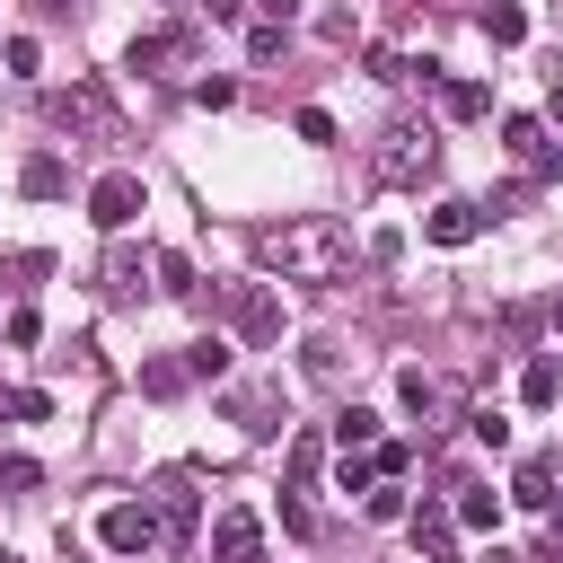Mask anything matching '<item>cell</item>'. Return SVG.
I'll return each instance as SVG.
<instances>
[{
    "label": "cell",
    "instance_id": "cell-1",
    "mask_svg": "<svg viewBox=\"0 0 563 563\" xmlns=\"http://www.w3.org/2000/svg\"><path fill=\"white\" fill-rule=\"evenodd\" d=\"M255 255H264L273 273H290V282H334V273H352V238H343L325 211H299V220L264 229Z\"/></svg>",
    "mask_w": 563,
    "mask_h": 563
},
{
    "label": "cell",
    "instance_id": "cell-2",
    "mask_svg": "<svg viewBox=\"0 0 563 563\" xmlns=\"http://www.w3.org/2000/svg\"><path fill=\"white\" fill-rule=\"evenodd\" d=\"M431 167H440V132H431V123L405 114V123L378 132V176H387V185H422Z\"/></svg>",
    "mask_w": 563,
    "mask_h": 563
},
{
    "label": "cell",
    "instance_id": "cell-3",
    "mask_svg": "<svg viewBox=\"0 0 563 563\" xmlns=\"http://www.w3.org/2000/svg\"><path fill=\"white\" fill-rule=\"evenodd\" d=\"M141 211H150V194H141V176H132V167H114V176H97V185H88V220H97V229H132Z\"/></svg>",
    "mask_w": 563,
    "mask_h": 563
},
{
    "label": "cell",
    "instance_id": "cell-4",
    "mask_svg": "<svg viewBox=\"0 0 563 563\" xmlns=\"http://www.w3.org/2000/svg\"><path fill=\"white\" fill-rule=\"evenodd\" d=\"M211 563H264V519H255L246 501H229V510L211 519Z\"/></svg>",
    "mask_w": 563,
    "mask_h": 563
},
{
    "label": "cell",
    "instance_id": "cell-5",
    "mask_svg": "<svg viewBox=\"0 0 563 563\" xmlns=\"http://www.w3.org/2000/svg\"><path fill=\"white\" fill-rule=\"evenodd\" d=\"M97 537H106L114 554H150V545H158V510H150V501H114V510L97 519Z\"/></svg>",
    "mask_w": 563,
    "mask_h": 563
},
{
    "label": "cell",
    "instance_id": "cell-6",
    "mask_svg": "<svg viewBox=\"0 0 563 563\" xmlns=\"http://www.w3.org/2000/svg\"><path fill=\"white\" fill-rule=\"evenodd\" d=\"M123 62H132V70H185V62H194V35H185V26H150V35H132Z\"/></svg>",
    "mask_w": 563,
    "mask_h": 563
},
{
    "label": "cell",
    "instance_id": "cell-7",
    "mask_svg": "<svg viewBox=\"0 0 563 563\" xmlns=\"http://www.w3.org/2000/svg\"><path fill=\"white\" fill-rule=\"evenodd\" d=\"M422 238H431V246H475V238H484V211H475V202H431V211H422Z\"/></svg>",
    "mask_w": 563,
    "mask_h": 563
},
{
    "label": "cell",
    "instance_id": "cell-8",
    "mask_svg": "<svg viewBox=\"0 0 563 563\" xmlns=\"http://www.w3.org/2000/svg\"><path fill=\"white\" fill-rule=\"evenodd\" d=\"M519 396L545 413V405H563V352H537L528 369H519Z\"/></svg>",
    "mask_w": 563,
    "mask_h": 563
},
{
    "label": "cell",
    "instance_id": "cell-9",
    "mask_svg": "<svg viewBox=\"0 0 563 563\" xmlns=\"http://www.w3.org/2000/svg\"><path fill=\"white\" fill-rule=\"evenodd\" d=\"M396 405H405V413H422V422H431V413H449V387H440V378H431V369H396Z\"/></svg>",
    "mask_w": 563,
    "mask_h": 563
},
{
    "label": "cell",
    "instance_id": "cell-10",
    "mask_svg": "<svg viewBox=\"0 0 563 563\" xmlns=\"http://www.w3.org/2000/svg\"><path fill=\"white\" fill-rule=\"evenodd\" d=\"M501 510H510V501H501V493H493V484H466V493H457V510H449V519H457V528H475V537H493V528H501Z\"/></svg>",
    "mask_w": 563,
    "mask_h": 563
},
{
    "label": "cell",
    "instance_id": "cell-11",
    "mask_svg": "<svg viewBox=\"0 0 563 563\" xmlns=\"http://www.w3.org/2000/svg\"><path fill=\"white\" fill-rule=\"evenodd\" d=\"M501 141H510V158L554 167V158H545V114H501Z\"/></svg>",
    "mask_w": 563,
    "mask_h": 563
},
{
    "label": "cell",
    "instance_id": "cell-12",
    "mask_svg": "<svg viewBox=\"0 0 563 563\" xmlns=\"http://www.w3.org/2000/svg\"><path fill=\"white\" fill-rule=\"evenodd\" d=\"M18 194H35V202H53V194H70V167H62L53 150H35V158L18 167Z\"/></svg>",
    "mask_w": 563,
    "mask_h": 563
},
{
    "label": "cell",
    "instance_id": "cell-13",
    "mask_svg": "<svg viewBox=\"0 0 563 563\" xmlns=\"http://www.w3.org/2000/svg\"><path fill=\"white\" fill-rule=\"evenodd\" d=\"M413 545H422L431 563H449V545H457V519H449L440 501H422V510H413Z\"/></svg>",
    "mask_w": 563,
    "mask_h": 563
},
{
    "label": "cell",
    "instance_id": "cell-14",
    "mask_svg": "<svg viewBox=\"0 0 563 563\" xmlns=\"http://www.w3.org/2000/svg\"><path fill=\"white\" fill-rule=\"evenodd\" d=\"M238 334H246V343H273V334H282V299H273V290H246V308H238Z\"/></svg>",
    "mask_w": 563,
    "mask_h": 563
},
{
    "label": "cell",
    "instance_id": "cell-15",
    "mask_svg": "<svg viewBox=\"0 0 563 563\" xmlns=\"http://www.w3.org/2000/svg\"><path fill=\"white\" fill-rule=\"evenodd\" d=\"M501 501H528V510H545V501H554V457H528V466L510 475V493H501Z\"/></svg>",
    "mask_w": 563,
    "mask_h": 563
},
{
    "label": "cell",
    "instance_id": "cell-16",
    "mask_svg": "<svg viewBox=\"0 0 563 563\" xmlns=\"http://www.w3.org/2000/svg\"><path fill=\"white\" fill-rule=\"evenodd\" d=\"M484 44H501V53L528 44V9H519V0H493V9H484Z\"/></svg>",
    "mask_w": 563,
    "mask_h": 563
},
{
    "label": "cell",
    "instance_id": "cell-17",
    "mask_svg": "<svg viewBox=\"0 0 563 563\" xmlns=\"http://www.w3.org/2000/svg\"><path fill=\"white\" fill-rule=\"evenodd\" d=\"M229 413H238L246 431H282V422H273V396H264V387H238V396H229Z\"/></svg>",
    "mask_w": 563,
    "mask_h": 563
},
{
    "label": "cell",
    "instance_id": "cell-18",
    "mask_svg": "<svg viewBox=\"0 0 563 563\" xmlns=\"http://www.w3.org/2000/svg\"><path fill=\"white\" fill-rule=\"evenodd\" d=\"M334 440H343V449H369V440H378V413H369V405H343V413H334Z\"/></svg>",
    "mask_w": 563,
    "mask_h": 563
},
{
    "label": "cell",
    "instance_id": "cell-19",
    "mask_svg": "<svg viewBox=\"0 0 563 563\" xmlns=\"http://www.w3.org/2000/svg\"><path fill=\"white\" fill-rule=\"evenodd\" d=\"M0 413H9V422H44L53 396H44V387H0Z\"/></svg>",
    "mask_w": 563,
    "mask_h": 563
},
{
    "label": "cell",
    "instance_id": "cell-20",
    "mask_svg": "<svg viewBox=\"0 0 563 563\" xmlns=\"http://www.w3.org/2000/svg\"><path fill=\"white\" fill-rule=\"evenodd\" d=\"M53 123H106V106H97L88 88H62V97H53Z\"/></svg>",
    "mask_w": 563,
    "mask_h": 563
},
{
    "label": "cell",
    "instance_id": "cell-21",
    "mask_svg": "<svg viewBox=\"0 0 563 563\" xmlns=\"http://www.w3.org/2000/svg\"><path fill=\"white\" fill-rule=\"evenodd\" d=\"M440 106H449L457 123H475V114H484V88H475V79H449V88H440Z\"/></svg>",
    "mask_w": 563,
    "mask_h": 563
},
{
    "label": "cell",
    "instance_id": "cell-22",
    "mask_svg": "<svg viewBox=\"0 0 563 563\" xmlns=\"http://www.w3.org/2000/svg\"><path fill=\"white\" fill-rule=\"evenodd\" d=\"M106 282H114V299H141V255L114 246V255H106Z\"/></svg>",
    "mask_w": 563,
    "mask_h": 563
},
{
    "label": "cell",
    "instance_id": "cell-23",
    "mask_svg": "<svg viewBox=\"0 0 563 563\" xmlns=\"http://www.w3.org/2000/svg\"><path fill=\"white\" fill-rule=\"evenodd\" d=\"M466 422H475V440H484V449H510V413H501V405H475Z\"/></svg>",
    "mask_w": 563,
    "mask_h": 563
},
{
    "label": "cell",
    "instance_id": "cell-24",
    "mask_svg": "<svg viewBox=\"0 0 563 563\" xmlns=\"http://www.w3.org/2000/svg\"><path fill=\"white\" fill-rule=\"evenodd\" d=\"M369 484H378V466H369V457H352V449H343V457H334V493H369Z\"/></svg>",
    "mask_w": 563,
    "mask_h": 563
},
{
    "label": "cell",
    "instance_id": "cell-25",
    "mask_svg": "<svg viewBox=\"0 0 563 563\" xmlns=\"http://www.w3.org/2000/svg\"><path fill=\"white\" fill-rule=\"evenodd\" d=\"M290 132H299V141H317V150H325V141H334V114H325V106H299V114H290Z\"/></svg>",
    "mask_w": 563,
    "mask_h": 563
},
{
    "label": "cell",
    "instance_id": "cell-26",
    "mask_svg": "<svg viewBox=\"0 0 563 563\" xmlns=\"http://www.w3.org/2000/svg\"><path fill=\"white\" fill-rule=\"evenodd\" d=\"M185 378H194V369H185V361H150V369H141V387H150V396H176V387H185Z\"/></svg>",
    "mask_w": 563,
    "mask_h": 563
},
{
    "label": "cell",
    "instance_id": "cell-27",
    "mask_svg": "<svg viewBox=\"0 0 563 563\" xmlns=\"http://www.w3.org/2000/svg\"><path fill=\"white\" fill-rule=\"evenodd\" d=\"M185 369H194V378H220V369H229V343H194Z\"/></svg>",
    "mask_w": 563,
    "mask_h": 563
},
{
    "label": "cell",
    "instance_id": "cell-28",
    "mask_svg": "<svg viewBox=\"0 0 563 563\" xmlns=\"http://www.w3.org/2000/svg\"><path fill=\"white\" fill-rule=\"evenodd\" d=\"M0 484H9V493H35L44 466H35V457H0Z\"/></svg>",
    "mask_w": 563,
    "mask_h": 563
},
{
    "label": "cell",
    "instance_id": "cell-29",
    "mask_svg": "<svg viewBox=\"0 0 563 563\" xmlns=\"http://www.w3.org/2000/svg\"><path fill=\"white\" fill-rule=\"evenodd\" d=\"M158 290H176V299H185V290H194V264H185V255H158Z\"/></svg>",
    "mask_w": 563,
    "mask_h": 563
},
{
    "label": "cell",
    "instance_id": "cell-30",
    "mask_svg": "<svg viewBox=\"0 0 563 563\" xmlns=\"http://www.w3.org/2000/svg\"><path fill=\"white\" fill-rule=\"evenodd\" d=\"M282 44H290V26H255V35H246V53H255V62H273Z\"/></svg>",
    "mask_w": 563,
    "mask_h": 563
},
{
    "label": "cell",
    "instance_id": "cell-31",
    "mask_svg": "<svg viewBox=\"0 0 563 563\" xmlns=\"http://www.w3.org/2000/svg\"><path fill=\"white\" fill-rule=\"evenodd\" d=\"M0 62H9V70H35L44 53H35V35H9V44H0Z\"/></svg>",
    "mask_w": 563,
    "mask_h": 563
},
{
    "label": "cell",
    "instance_id": "cell-32",
    "mask_svg": "<svg viewBox=\"0 0 563 563\" xmlns=\"http://www.w3.org/2000/svg\"><path fill=\"white\" fill-rule=\"evenodd\" d=\"M255 9H264V26H290L299 18V0H255Z\"/></svg>",
    "mask_w": 563,
    "mask_h": 563
},
{
    "label": "cell",
    "instance_id": "cell-33",
    "mask_svg": "<svg viewBox=\"0 0 563 563\" xmlns=\"http://www.w3.org/2000/svg\"><path fill=\"white\" fill-rule=\"evenodd\" d=\"M202 9H211V18H220V26H229V18H238V9H246V0H202Z\"/></svg>",
    "mask_w": 563,
    "mask_h": 563
},
{
    "label": "cell",
    "instance_id": "cell-34",
    "mask_svg": "<svg viewBox=\"0 0 563 563\" xmlns=\"http://www.w3.org/2000/svg\"><path fill=\"white\" fill-rule=\"evenodd\" d=\"M545 114H554V123H563V79H554V97H545Z\"/></svg>",
    "mask_w": 563,
    "mask_h": 563
},
{
    "label": "cell",
    "instance_id": "cell-35",
    "mask_svg": "<svg viewBox=\"0 0 563 563\" xmlns=\"http://www.w3.org/2000/svg\"><path fill=\"white\" fill-rule=\"evenodd\" d=\"M545 510H554V537H563V493H554V501H545Z\"/></svg>",
    "mask_w": 563,
    "mask_h": 563
},
{
    "label": "cell",
    "instance_id": "cell-36",
    "mask_svg": "<svg viewBox=\"0 0 563 563\" xmlns=\"http://www.w3.org/2000/svg\"><path fill=\"white\" fill-rule=\"evenodd\" d=\"M484 563H519V554H501V545H493V554H484Z\"/></svg>",
    "mask_w": 563,
    "mask_h": 563
}]
</instances>
